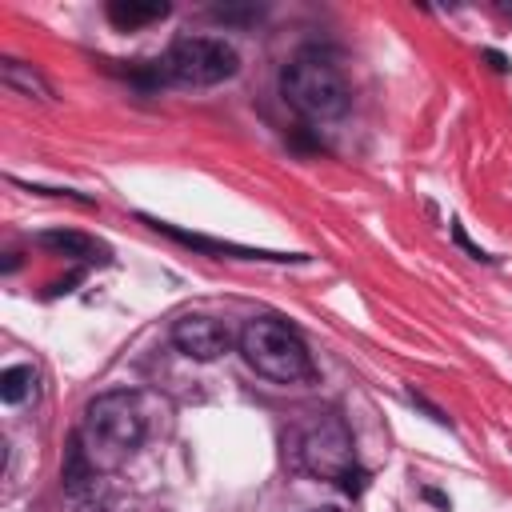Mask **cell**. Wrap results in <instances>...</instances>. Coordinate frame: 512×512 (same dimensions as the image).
Masks as SVG:
<instances>
[{
    "mask_svg": "<svg viewBox=\"0 0 512 512\" xmlns=\"http://www.w3.org/2000/svg\"><path fill=\"white\" fill-rule=\"evenodd\" d=\"M144 436V408L132 392H104L84 408L80 424V452L96 472H108L128 460V452Z\"/></svg>",
    "mask_w": 512,
    "mask_h": 512,
    "instance_id": "cell-1",
    "label": "cell"
},
{
    "mask_svg": "<svg viewBox=\"0 0 512 512\" xmlns=\"http://www.w3.org/2000/svg\"><path fill=\"white\" fill-rule=\"evenodd\" d=\"M240 352L244 360L276 384H300L312 380V356L308 344L300 340V332L276 316H252L240 328Z\"/></svg>",
    "mask_w": 512,
    "mask_h": 512,
    "instance_id": "cell-2",
    "label": "cell"
},
{
    "mask_svg": "<svg viewBox=\"0 0 512 512\" xmlns=\"http://www.w3.org/2000/svg\"><path fill=\"white\" fill-rule=\"evenodd\" d=\"M280 92L304 120H336L348 108V84L340 68L316 52H300L296 60L284 64Z\"/></svg>",
    "mask_w": 512,
    "mask_h": 512,
    "instance_id": "cell-3",
    "label": "cell"
},
{
    "mask_svg": "<svg viewBox=\"0 0 512 512\" xmlns=\"http://www.w3.org/2000/svg\"><path fill=\"white\" fill-rule=\"evenodd\" d=\"M240 56L228 40L216 36H180L172 40V48L160 56L156 76L168 84H188V88H208L220 84L228 76H236Z\"/></svg>",
    "mask_w": 512,
    "mask_h": 512,
    "instance_id": "cell-4",
    "label": "cell"
},
{
    "mask_svg": "<svg viewBox=\"0 0 512 512\" xmlns=\"http://www.w3.org/2000/svg\"><path fill=\"white\" fill-rule=\"evenodd\" d=\"M296 460L304 472L320 480H344L352 488L356 476V448L352 432L340 416H312L296 436Z\"/></svg>",
    "mask_w": 512,
    "mask_h": 512,
    "instance_id": "cell-5",
    "label": "cell"
},
{
    "mask_svg": "<svg viewBox=\"0 0 512 512\" xmlns=\"http://www.w3.org/2000/svg\"><path fill=\"white\" fill-rule=\"evenodd\" d=\"M172 344H176L188 360H204V364H208V360H216V356H224V352L232 348V332H228L224 320L192 312V316H180V320L172 324Z\"/></svg>",
    "mask_w": 512,
    "mask_h": 512,
    "instance_id": "cell-6",
    "label": "cell"
},
{
    "mask_svg": "<svg viewBox=\"0 0 512 512\" xmlns=\"http://www.w3.org/2000/svg\"><path fill=\"white\" fill-rule=\"evenodd\" d=\"M36 244L48 248V252H56V256H72V260H104V248L92 236L72 232V228H64V232H40Z\"/></svg>",
    "mask_w": 512,
    "mask_h": 512,
    "instance_id": "cell-7",
    "label": "cell"
},
{
    "mask_svg": "<svg viewBox=\"0 0 512 512\" xmlns=\"http://www.w3.org/2000/svg\"><path fill=\"white\" fill-rule=\"evenodd\" d=\"M168 16V4L164 0H112L108 4V20L116 28H140V24H152V20H164Z\"/></svg>",
    "mask_w": 512,
    "mask_h": 512,
    "instance_id": "cell-8",
    "label": "cell"
},
{
    "mask_svg": "<svg viewBox=\"0 0 512 512\" xmlns=\"http://www.w3.org/2000/svg\"><path fill=\"white\" fill-rule=\"evenodd\" d=\"M0 80H4V88L20 92V96H32V100H48V96H52L48 80H44L32 64H20V60H4V64H0Z\"/></svg>",
    "mask_w": 512,
    "mask_h": 512,
    "instance_id": "cell-9",
    "label": "cell"
},
{
    "mask_svg": "<svg viewBox=\"0 0 512 512\" xmlns=\"http://www.w3.org/2000/svg\"><path fill=\"white\" fill-rule=\"evenodd\" d=\"M36 392V372L28 364H12L0 372V400L4 404H24Z\"/></svg>",
    "mask_w": 512,
    "mask_h": 512,
    "instance_id": "cell-10",
    "label": "cell"
},
{
    "mask_svg": "<svg viewBox=\"0 0 512 512\" xmlns=\"http://www.w3.org/2000/svg\"><path fill=\"white\" fill-rule=\"evenodd\" d=\"M312 512H344V508H336V504H324V508H312Z\"/></svg>",
    "mask_w": 512,
    "mask_h": 512,
    "instance_id": "cell-11",
    "label": "cell"
},
{
    "mask_svg": "<svg viewBox=\"0 0 512 512\" xmlns=\"http://www.w3.org/2000/svg\"><path fill=\"white\" fill-rule=\"evenodd\" d=\"M500 8H504V12H508V16H512V0H508V4H500Z\"/></svg>",
    "mask_w": 512,
    "mask_h": 512,
    "instance_id": "cell-12",
    "label": "cell"
}]
</instances>
